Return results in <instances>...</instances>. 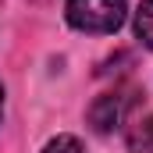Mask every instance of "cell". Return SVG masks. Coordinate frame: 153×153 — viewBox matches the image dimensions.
Returning a JSON list of instances; mask_svg holds the SVG:
<instances>
[{"instance_id": "7a4b0ae2", "label": "cell", "mask_w": 153, "mask_h": 153, "mask_svg": "<svg viewBox=\"0 0 153 153\" xmlns=\"http://www.w3.org/2000/svg\"><path fill=\"white\" fill-rule=\"evenodd\" d=\"M125 114H128V93H103L89 107V125L100 135H107V132H114L117 125L125 121Z\"/></svg>"}, {"instance_id": "277c9868", "label": "cell", "mask_w": 153, "mask_h": 153, "mask_svg": "<svg viewBox=\"0 0 153 153\" xmlns=\"http://www.w3.org/2000/svg\"><path fill=\"white\" fill-rule=\"evenodd\" d=\"M135 36L143 46L153 50V0H143L139 11H135Z\"/></svg>"}, {"instance_id": "6da1fadb", "label": "cell", "mask_w": 153, "mask_h": 153, "mask_svg": "<svg viewBox=\"0 0 153 153\" xmlns=\"http://www.w3.org/2000/svg\"><path fill=\"white\" fill-rule=\"evenodd\" d=\"M125 11H128L125 0H68V22L78 32H93V36L117 32Z\"/></svg>"}, {"instance_id": "5b68a950", "label": "cell", "mask_w": 153, "mask_h": 153, "mask_svg": "<svg viewBox=\"0 0 153 153\" xmlns=\"http://www.w3.org/2000/svg\"><path fill=\"white\" fill-rule=\"evenodd\" d=\"M43 153H85V146L78 143L75 135H57V139L46 143V150H43Z\"/></svg>"}, {"instance_id": "8992f818", "label": "cell", "mask_w": 153, "mask_h": 153, "mask_svg": "<svg viewBox=\"0 0 153 153\" xmlns=\"http://www.w3.org/2000/svg\"><path fill=\"white\" fill-rule=\"evenodd\" d=\"M0 111H4V85H0Z\"/></svg>"}, {"instance_id": "3957f363", "label": "cell", "mask_w": 153, "mask_h": 153, "mask_svg": "<svg viewBox=\"0 0 153 153\" xmlns=\"http://www.w3.org/2000/svg\"><path fill=\"white\" fill-rule=\"evenodd\" d=\"M128 146H132V150H143V153H153V114L139 117V121L128 128Z\"/></svg>"}]
</instances>
